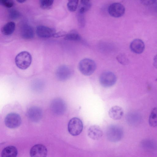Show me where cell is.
Wrapping results in <instances>:
<instances>
[{"mask_svg":"<svg viewBox=\"0 0 157 157\" xmlns=\"http://www.w3.org/2000/svg\"><path fill=\"white\" fill-rule=\"evenodd\" d=\"M32 61L31 55L27 51H24L20 52L15 58L17 66L22 70H25L28 68L31 65Z\"/></svg>","mask_w":157,"mask_h":157,"instance_id":"obj_1","label":"cell"},{"mask_svg":"<svg viewBox=\"0 0 157 157\" xmlns=\"http://www.w3.org/2000/svg\"><path fill=\"white\" fill-rule=\"evenodd\" d=\"M106 135L109 141L116 142L120 141L122 138L123 131L120 126L117 125H112L107 128Z\"/></svg>","mask_w":157,"mask_h":157,"instance_id":"obj_2","label":"cell"},{"mask_svg":"<svg viewBox=\"0 0 157 157\" xmlns=\"http://www.w3.org/2000/svg\"><path fill=\"white\" fill-rule=\"evenodd\" d=\"M78 67L81 73L84 75L88 76L94 72L96 69V65L93 60L85 58L82 59L79 62Z\"/></svg>","mask_w":157,"mask_h":157,"instance_id":"obj_3","label":"cell"},{"mask_svg":"<svg viewBox=\"0 0 157 157\" xmlns=\"http://www.w3.org/2000/svg\"><path fill=\"white\" fill-rule=\"evenodd\" d=\"M83 124L81 120L77 117H73L69 121L68 125V130L69 133L73 136L79 135L82 132Z\"/></svg>","mask_w":157,"mask_h":157,"instance_id":"obj_4","label":"cell"},{"mask_svg":"<svg viewBox=\"0 0 157 157\" xmlns=\"http://www.w3.org/2000/svg\"><path fill=\"white\" fill-rule=\"evenodd\" d=\"M101 84L105 87H109L113 85L117 81L115 75L113 72L106 71L102 73L99 77Z\"/></svg>","mask_w":157,"mask_h":157,"instance_id":"obj_5","label":"cell"},{"mask_svg":"<svg viewBox=\"0 0 157 157\" xmlns=\"http://www.w3.org/2000/svg\"><path fill=\"white\" fill-rule=\"evenodd\" d=\"M4 122L5 125L8 128H15L20 126L21 122V119L19 114L12 113L7 115Z\"/></svg>","mask_w":157,"mask_h":157,"instance_id":"obj_6","label":"cell"},{"mask_svg":"<svg viewBox=\"0 0 157 157\" xmlns=\"http://www.w3.org/2000/svg\"><path fill=\"white\" fill-rule=\"evenodd\" d=\"M51 109L55 114L59 115L65 112L66 105L65 102L62 99L57 98L53 99L50 105Z\"/></svg>","mask_w":157,"mask_h":157,"instance_id":"obj_7","label":"cell"},{"mask_svg":"<svg viewBox=\"0 0 157 157\" xmlns=\"http://www.w3.org/2000/svg\"><path fill=\"white\" fill-rule=\"evenodd\" d=\"M108 11L109 14L112 17L117 18L124 15L125 9L121 4L115 2L111 4L109 7Z\"/></svg>","mask_w":157,"mask_h":157,"instance_id":"obj_8","label":"cell"},{"mask_svg":"<svg viewBox=\"0 0 157 157\" xmlns=\"http://www.w3.org/2000/svg\"><path fill=\"white\" fill-rule=\"evenodd\" d=\"M72 73V69L71 67L63 65L57 68L56 72V76L59 80L64 81L71 77Z\"/></svg>","mask_w":157,"mask_h":157,"instance_id":"obj_9","label":"cell"},{"mask_svg":"<svg viewBox=\"0 0 157 157\" xmlns=\"http://www.w3.org/2000/svg\"><path fill=\"white\" fill-rule=\"evenodd\" d=\"M36 33L38 36L43 38H49L54 36L56 35L54 29L43 25L37 27Z\"/></svg>","mask_w":157,"mask_h":157,"instance_id":"obj_10","label":"cell"},{"mask_svg":"<svg viewBox=\"0 0 157 157\" xmlns=\"http://www.w3.org/2000/svg\"><path fill=\"white\" fill-rule=\"evenodd\" d=\"M48 153L46 147L43 145L37 144L34 145L31 149L30 154L33 157H45Z\"/></svg>","mask_w":157,"mask_h":157,"instance_id":"obj_11","label":"cell"},{"mask_svg":"<svg viewBox=\"0 0 157 157\" xmlns=\"http://www.w3.org/2000/svg\"><path fill=\"white\" fill-rule=\"evenodd\" d=\"M42 115V110L36 106L30 107L27 112V116L29 119L34 122H37L41 119Z\"/></svg>","mask_w":157,"mask_h":157,"instance_id":"obj_12","label":"cell"},{"mask_svg":"<svg viewBox=\"0 0 157 157\" xmlns=\"http://www.w3.org/2000/svg\"><path fill=\"white\" fill-rule=\"evenodd\" d=\"M131 50L133 52L137 54L142 53L145 49V44L141 39H136L132 41L130 45Z\"/></svg>","mask_w":157,"mask_h":157,"instance_id":"obj_13","label":"cell"},{"mask_svg":"<svg viewBox=\"0 0 157 157\" xmlns=\"http://www.w3.org/2000/svg\"><path fill=\"white\" fill-rule=\"evenodd\" d=\"M87 133L89 137L94 140L99 139L103 135L101 129L97 125H93L90 126L88 130Z\"/></svg>","mask_w":157,"mask_h":157,"instance_id":"obj_14","label":"cell"},{"mask_svg":"<svg viewBox=\"0 0 157 157\" xmlns=\"http://www.w3.org/2000/svg\"><path fill=\"white\" fill-rule=\"evenodd\" d=\"M124 112L122 109L118 106H114L112 107L109 112V117L114 120L121 119L123 115Z\"/></svg>","mask_w":157,"mask_h":157,"instance_id":"obj_15","label":"cell"},{"mask_svg":"<svg viewBox=\"0 0 157 157\" xmlns=\"http://www.w3.org/2000/svg\"><path fill=\"white\" fill-rule=\"evenodd\" d=\"M21 35L24 39H29L34 36V31L32 27L28 25H23L21 29Z\"/></svg>","mask_w":157,"mask_h":157,"instance_id":"obj_16","label":"cell"},{"mask_svg":"<svg viewBox=\"0 0 157 157\" xmlns=\"http://www.w3.org/2000/svg\"><path fill=\"white\" fill-rule=\"evenodd\" d=\"M18 153L17 148L13 146L6 147L2 151L1 156L2 157H15Z\"/></svg>","mask_w":157,"mask_h":157,"instance_id":"obj_17","label":"cell"},{"mask_svg":"<svg viewBox=\"0 0 157 157\" xmlns=\"http://www.w3.org/2000/svg\"><path fill=\"white\" fill-rule=\"evenodd\" d=\"M15 28V23L12 21L9 22L3 26L1 31L4 35L8 36L11 35L13 33Z\"/></svg>","mask_w":157,"mask_h":157,"instance_id":"obj_18","label":"cell"},{"mask_svg":"<svg viewBox=\"0 0 157 157\" xmlns=\"http://www.w3.org/2000/svg\"><path fill=\"white\" fill-rule=\"evenodd\" d=\"M149 124L151 127L157 126V107L154 108L150 114L148 120Z\"/></svg>","mask_w":157,"mask_h":157,"instance_id":"obj_19","label":"cell"},{"mask_svg":"<svg viewBox=\"0 0 157 157\" xmlns=\"http://www.w3.org/2000/svg\"><path fill=\"white\" fill-rule=\"evenodd\" d=\"M64 39L68 40L78 41L81 39V37L77 32L72 31L65 35Z\"/></svg>","mask_w":157,"mask_h":157,"instance_id":"obj_20","label":"cell"},{"mask_svg":"<svg viewBox=\"0 0 157 157\" xmlns=\"http://www.w3.org/2000/svg\"><path fill=\"white\" fill-rule=\"evenodd\" d=\"M78 0H68L67 7L71 12H74L77 9Z\"/></svg>","mask_w":157,"mask_h":157,"instance_id":"obj_21","label":"cell"},{"mask_svg":"<svg viewBox=\"0 0 157 157\" xmlns=\"http://www.w3.org/2000/svg\"><path fill=\"white\" fill-rule=\"evenodd\" d=\"M54 0H40V7L44 9H49L52 6Z\"/></svg>","mask_w":157,"mask_h":157,"instance_id":"obj_22","label":"cell"},{"mask_svg":"<svg viewBox=\"0 0 157 157\" xmlns=\"http://www.w3.org/2000/svg\"><path fill=\"white\" fill-rule=\"evenodd\" d=\"M91 6L90 2L86 4L81 3L78 8V13L84 14L90 9Z\"/></svg>","mask_w":157,"mask_h":157,"instance_id":"obj_23","label":"cell"},{"mask_svg":"<svg viewBox=\"0 0 157 157\" xmlns=\"http://www.w3.org/2000/svg\"><path fill=\"white\" fill-rule=\"evenodd\" d=\"M10 18L13 20L18 19L20 17L21 14L19 12L14 9H11L9 11Z\"/></svg>","mask_w":157,"mask_h":157,"instance_id":"obj_24","label":"cell"},{"mask_svg":"<svg viewBox=\"0 0 157 157\" xmlns=\"http://www.w3.org/2000/svg\"><path fill=\"white\" fill-rule=\"evenodd\" d=\"M77 17V20L79 26L81 27H84L85 25V23L84 14L78 13Z\"/></svg>","mask_w":157,"mask_h":157,"instance_id":"obj_25","label":"cell"},{"mask_svg":"<svg viewBox=\"0 0 157 157\" xmlns=\"http://www.w3.org/2000/svg\"><path fill=\"white\" fill-rule=\"evenodd\" d=\"M0 4L7 8H10L13 5V3L11 0H0Z\"/></svg>","mask_w":157,"mask_h":157,"instance_id":"obj_26","label":"cell"},{"mask_svg":"<svg viewBox=\"0 0 157 157\" xmlns=\"http://www.w3.org/2000/svg\"><path fill=\"white\" fill-rule=\"evenodd\" d=\"M117 59L119 62L122 64H127L128 62V60L127 57L124 55L118 56Z\"/></svg>","mask_w":157,"mask_h":157,"instance_id":"obj_27","label":"cell"},{"mask_svg":"<svg viewBox=\"0 0 157 157\" xmlns=\"http://www.w3.org/2000/svg\"><path fill=\"white\" fill-rule=\"evenodd\" d=\"M156 0H140L141 4L145 6H149L155 4Z\"/></svg>","mask_w":157,"mask_h":157,"instance_id":"obj_28","label":"cell"},{"mask_svg":"<svg viewBox=\"0 0 157 157\" xmlns=\"http://www.w3.org/2000/svg\"><path fill=\"white\" fill-rule=\"evenodd\" d=\"M153 65L154 67L157 69V54L154 56L153 59Z\"/></svg>","mask_w":157,"mask_h":157,"instance_id":"obj_29","label":"cell"},{"mask_svg":"<svg viewBox=\"0 0 157 157\" xmlns=\"http://www.w3.org/2000/svg\"><path fill=\"white\" fill-rule=\"evenodd\" d=\"M90 0H81V3L86 4L90 2Z\"/></svg>","mask_w":157,"mask_h":157,"instance_id":"obj_30","label":"cell"},{"mask_svg":"<svg viewBox=\"0 0 157 157\" xmlns=\"http://www.w3.org/2000/svg\"><path fill=\"white\" fill-rule=\"evenodd\" d=\"M26 0H17V1L19 3H22L25 2Z\"/></svg>","mask_w":157,"mask_h":157,"instance_id":"obj_31","label":"cell"}]
</instances>
